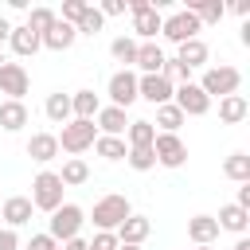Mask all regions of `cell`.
<instances>
[{"instance_id": "6da1fadb", "label": "cell", "mask_w": 250, "mask_h": 250, "mask_svg": "<svg viewBox=\"0 0 250 250\" xmlns=\"http://www.w3.org/2000/svg\"><path fill=\"white\" fill-rule=\"evenodd\" d=\"M31 203L43 207V211H55V207L62 203V180H59L55 172L35 176V195H31Z\"/></svg>"}, {"instance_id": "7a4b0ae2", "label": "cell", "mask_w": 250, "mask_h": 250, "mask_svg": "<svg viewBox=\"0 0 250 250\" xmlns=\"http://www.w3.org/2000/svg\"><path fill=\"white\" fill-rule=\"evenodd\" d=\"M125 219H129V203H125V195H105V199L94 207V223L105 227V230H109V227H121Z\"/></svg>"}, {"instance_id": "3957f363", "label": "cell", "mask_w": 250, "mask_h": 250, "mask_svg": "<svg viewBox=\"0 0 250 250\" xmlns=\"http://www.w3.org/2000/svg\"><path fill=\"white\" fill-rule=\"evenodd\" d=\"M199 90H203V94H219V98H227V94L238 90V70H234V66H215V70L203 74V86H199Z\"/></svg>"}, {"instance_id": "277c9868", "label": "cell", "mask_w": 250, "mask_h": 250, "mask_svg": "<svg viewBox=\"0 0 250 250\" xmlns=\"http://www.w3.org/2000/svg\"><path fill=\"white\" fill-rule=\"evenodd\" d=\"M152 156H156L160 164L176 168V164H184L188 148H184V141H180L176 133H160V137H152Z\"/></svg>"}, {"instance_id": "5b68a950", "label": "cell", "mask_w": 250, "mask_h": 250, "mask_svg": "<svg viewBox=\"0 0 250 250\" xmlns=\"http://www.w3.org/2000/svg\"><path fill=\"white\" fill-rule=\"evenodd\" d=\"M160 27H164V35H168L172 43H188V39H195L199 20H195L191 12H176V16H172V20H164Z\"/></svg>"}, {"instance_id": "8992f818", "label": "cell", "mask_w": 250, "mask_h": 250, "mask_svg": "<svg viewBox=\"0 0 250 250\" xmlns=\"http://www.w3.org/2000/svg\"><path fill=\"white\" fill-rule=\"evenodd\" d=\"M62 148H70V152H82L86 145H94V121H70V125H62V141H59Z\"/></svg>"}, {"instance_id": "52a82bcc", "label": "cell", "mask_w": 250, "mask_h": 250, "mask_svg": "<svg viewBox=\"0 0 250 250\" xmlns=\"http://www.w3.org/2000/svg\"><path fill=\"white\" fill-rule=\"evenodd\" d=\"M0 90L12 94V102H20V94H27V70L20 62H0Z\"/></svg>"}, {"instance_id": "ba28073f", "label": "cell", "mask_w": 250, "mask_h": 250, "mask_svg": "<svg viewBox=\"0 0 250 250\" xmlns=\"http://www.w3.org/2000/svg\"><path fill=\"white\" fill-rule=\"evenodd\" d=\"M207 94L199 90V86H191V82H184V90L176 94V109L180 113H191V117H199V113H207Z\"/></svg>"}, {"instance_id": "9c48e42d", "label": "cell", "mask_w": 250, "mask_h": 250, "mask_svg": "<svg viewBox=\"0 0 250 250\" xmlns=\"http://www.w3.org/2000/svg\"><path fill=\"white\" fill-rule=\"evenodd\" d=\"M78 223H82V211L78 207H55V219H51V234L55 238H74V230H78Z\"/></svg>"}, {"instance_id": "30bf717a", "label": "cell", "mask_w": 250, "mask_h": 250, "mask_svg": "<svg viewBox=\"0 0 250 250\" xmlns=\"http://www.w3.org/2000/svg\"><path fill=\"white\" fill-rule=\"evenodd\" d=\"M109 94H113L117 109H121V105H133V102H137V78H133L129 70L113 74V78H109Z\"/></svg>"}, {"instance_id": "8fae6325", "label": "cell", "mask_w": 250, "mask_h": 250, "mask_svg": "<svg viewBox=\"0 0 250 250\" xmlns=\"http://www.w3.org/2000/svg\"><path fill=\"white\" fill-rule=\"evenodd\" d=\"M137 90H141L148 102H156V105H168V98H172V82H168L164 74H148V78H141Z\"/></svg>"}, {"instance_id": "7c38bea8", "label": "cell", "mask_w": 250, "mask_h": 250, "mask_svg": "<svg viewBox=\"0 0 250 250\" xmlns=\"http://www.w3.org/2000/svg\"><path fill=\"white\" fill-rule=\"evenodd\" d=\"M70 39H74V27H70L66 20H55V23L47 27V35H43L39 43H47V47H55V51H62V47H70Z\"/></svg>"}, {"instance_id": "4fadbf2b", "label": "cell", "mask_w": 250, "mask_h": 250, "mask_svg": "<svg viewBox=\"0 0 250 250\" xmlns=\"http://www.w3.org/2000/svg\"><path fill=\"white\" fill-rule=\"evenodd\" d=\"M133 16H137V31H141V35H152V31L160 27L156 8H152V4H145V0H137V4H133Z\"/></svg>"}, {"instance_id": "5bb4252c", "label": "cell", "mask_w": 250, "mask_h": 250, "mask_svg": "<svg viewBox=\"0 0 250 250\" xmlns=\"http://www.w3.org/2000/svg\"><path fill=\"white\" fill-rule=\"evenodd\" d=\"M207 59V47L199 43V39H188V43H180V55H176V62L184 66V70H191V66H199Z\"/></svg>"}, {"instance_id": "9a60e30c", "label": "cell", "mask_w": 250, "mask_h": 250, "mask_svg": "<svg viewBox=\"0 0 250 250\" xmlns=\"http://www.w3.org/2000/svg\"><path fill=\"white\" fill-rule=\"evenodd\" d=\"M137 62H141L148 74H160V70H164V51H160L156 43H145V47H137Z\"/></svg>"}, {"instance_id": "2e32d148", "label": "cell", "mask_w": 250, "mask_h": 250, "mask_svg": "<svg viewBox=\"0 0 250 250\" xmlns=\"http://www.w3.org/2000/svg\"><path fill=\"white\" fill-rule=\"evenodd\" d=\"M219 117H223V121H242V117H246V98H242V94L219 98Z\"/></svg>"}, {"instance_id": "e0dca14e", "label": "cell", "mask_w": 250, "mask_h": 250, "mask_svg": "<svg viewBox=\"0 0 250 250\" xmlns=\"http://www.w3.org/2000/svg\"><path fill=\"white\" fill-rule=\"evenodd\" d=\"M27 152H31L35 160H51V156L59 152V137H51V133H39V137H31V141H27Z\"/></svg>"}, {"instance_id": "ac0fdd59", "label": "cell", "mask_w": 250, "mask_h": 250, "mask_svg": "<svg viewBox=\"0 0 250 250\" xmlns=\"http://www.w3.org/2000/svg\"><path fill=\"white\" fill-rule=\"evenodd\" d=\"M4 219H8V223H16V227H20V223H27V219H31V199H23V195L8 199V203H4Z\"/></svg>"}, {"instance_id": "d6986e66", "label": "cell", "mask_w": 250, "mask_h": 250, "mask_svg": "<svg viewBox=\"0 0 250 250\" xmlns=\"http://www.w3.org/2000/svg\"><path fill=\"white\" fill-rule=\"evenodd\" d=\"M23 121H27L23 102H4V105H0V125H4V129H20Z\"/></svg>"}, {"instance_id": "ffe728a7", "label": "cell", "mask_w": 250, "mask_h": 250, "mask_svg": "<svg viewBox=\"0 0 250 250\" xmlns=\"http://www.w3.org/2000/svg\"><path fill=\"white\" fill-rule=\"evenodd\" d=\"M188 230H191V238H195V242H211V238L219 234V223H215V219H207V215H199V219H191V223H188Z\"/></svg>"}, {"instance_id": "44dd1931", "label": "cell", "mask_w": 250, "mask_h": 250, "mask_svg": "<svg viewBox=\"0 0 250 250\" xmlns=\"http://www.w3.org/2000/svg\"><path fill=\"white\" fill-rule=\"evenodd\" d=\"M12 47H16L20 55H31V51L39 47V31H31V27H16V31H12Z\"/></svg>"}, {"instance_id": "7402d4cb", "label": "cell", "mask_w": 250, "mask_h": 250, "mask_svg": "<svg viewBox=\"0 0 250 250\" xmlns=\"http://www.w3.org/2000/svg\"><path fill=\"white\" fill-rule=\"evenodd\" d=\"M223 172H227L230 180H242V184H246V176H250V156H246V152H234V156H227Z\"/></svg>"}, {"instance_id": "603a6c76", "label": "cell", "mask_w": 250, "mask_h": 250, "mask_svg": "<svg viewBox=\"0 0 250 250\" xmlns=\"http://www.w3.org/2000/svg\"><path fill=\"white\" fill-rule=\"evenodd\" d=\"M219 227H227V230H242L246 227V211L238 207V203H230V207H223L219 211V219H215Z\"/></svg>"}, {"instance_id": "cb8c5ba5", "label": "cell", "mask_w": 250, "mask_h": 250, "mask_svg": "<svg viewBox=\"0 0 250 250\" xmlns=\"http://www.w3.org/2000/svg\"><path fill=\"white\" fill-rule=\"evenodd\" d=\"M152 137H156V129H152L148 121H133V125H129V141H133V148H148Z\"/></svg>"}, {"instance_id": "d4e9b609", "label": "cell", "mask_w": 250, "mask_h": 250, "mask_svg": "<svg viewBox=\"0 0 250 250\" xmlns=\"http://www.w3.org/2000/svg\"><path fill=\"white\" fill-rule=\"evenodd\" d=\"M145 234H148V219H125V223H121V238H125L129 246H137Z\"/></svg>"}, {"instance_id": "484cf974", "label": "cell", "mask_w": 250, "mask_h": 250, "mask_svg": "<svg viewBox=\"0 0 250 250\" xmlns=\"http://www.w3.org/2000/svg\"><path fill=\"white\" fill-rule=\"evenodd\" d=\"M98 121H102L105 133H121V129H125V109H117V105H113V109H102Z\"/></svg>"}, {"instance_id": "4316f807", "label": "cell", "mask_w": 250, "mask_h": 250, "mask_svg": "<svg viewBox=\"0 0 250 250\" xmlns=\"http://www.w3.org/2000/svg\"><path fill=\"white\" fill-rule=\"evenodd\" d=\"M66 113H70V98H62V94H51V98H47V117H51V121H62Z\"/></svg>"}, {"instance_id": "83f0119b", "label": "cell", "mask_w": 250, "mask_h": 250, "mask_svg": "<svg viewBox=\"0 0 250 250\" xmlns=\"http://www.w3.org/2000/svg\"><path fill=\"white\" fill-rule=\"evenodd\" d=\"M74 109L82 113V121H90V113H98V98H94V90H82V94L74 98Z\"/></svg>"}, {"instance_id": "f1b7e54d", "label": "cell", "mask_w": 250, "mask_h": 250, "mask_svg": "<svg viewBox=\"0 0 250 250\" xmlns=\"http://www.w3.org/2000/svg\"><path fill=\"white\" fill-rule=\"evenodd\" d=\"M59 180H62V184H82V180H86V164H82V160H66Z\"/></svg>"}, {"instance_id": "f546056e", "label": "cell", "mask_w": 250, "mask_h": 250, "mask_svg": "<svg viewBox=\"0 0 250 250\" xmlns=\"http://www.w3.org/2000/svg\"><path fill=\"white\" fill-rule=\"evenodd\" d=\"M113 59L137 62V43H133V39H113Z\"/></svg>"}, {"instance_id": "4dcf8cb0", "label": "cell", "mask_w": 250, "mask_h": 250, "mask_svg": "<svg viewBox=\"0 0 250 250\" xmlns=\"http://www.w3.org/2000/svg\"><path fill=\"white\" fill-rule=\"evenodd\" d=\"M156 121H160V125H164V129L172 133V129H176V125L184 121V113H180L176 105H160V113H156Z\"/></svg>"}, {"instance_id": "1f68e13d", "label": "cell", "mask_w": 250, "mask_h": 250, "mask_svg": "<svg viewBox=\"0 0 250 250\" xmlns=\"http://www.w3.org/2000/svg\"><path fill=\"white\" fill-rule=\"evenodd\" d=\"M98 152L109 156V160H117V156H125V145H121L117 137H102V141H98Z\"/></svg>"}, {"instance_id": "d6a6232c", "label": "cell", "mask_w": 250, "mask_h": 250, "mask_svg": "<svg viewBox=\"0 0 250 250\" xmlns=\"http://www.w3.org/2000/svg\"><path fill=\"white\" fill-rule=\"evenodd\" d=\"M129 164H133V168H141V172H145V168H152V164H156L152 145H148V148H133V152H129Z\"/></svg>"}, {"instance_id": "836d02e7", "label": "cell", "mask_w": 250, "mask_h": 250, "mask_svg": "<svg viewBox=\"0 0 250 250\" xmlns=\"http://www.w3.org/2000/svg\"><path fill=\"white\" fill-rule=\"evenodd\" d=\"M191 16H203V20H219L223 16V4L207 0V4H191Z\"/></svg>"}, {"instance_id": "e575fe53", "label": "cell", "mask_w": 250, "mask_h": 250, "mask_svg": "<svg viewBox=\"0 0 250 250\" xmlns=\"http://www.w3.org/2000/svg\"><path fill=\"white\" fill-rule=\"evenodd\" d=\"M51 23H55V16H51L47 8H35V12H31V20H27V27H31V31H39V27H51Z\"/></svg>"}, {"instance_id": "d590c367", "label": "cell", "mask_w": 250, "mask_h": 250, "mask_svg": "<svg viewBox=\"0 0 250 250\" xmlns=\"http://www.w3.org/2000/svg\"><path fill=\"white\" fill-rule=\"evenodd\" d=\"M78 27H82V31H90V35H94V31H98V27H102V16H98V12H94V8H86V12H82V16H78Z\"/></svg>"}, {"instance_id": "8d00e7d4", "label": "cell", "mask_w": 250, "mask_h": 250, "mask_svg": "<svg viewBox=\"0 0 250 250\" xmlns=\"http://www.w3.org/2000/svg\"><path fill=\"white\" fill-rule=\"evenodd\" d=\"M90 250H117V238H113V234H98Z\"/></svg>"}, {"instance_id": "74e56055", "label": "cell", "mask_w": 250, "mask_h": 250, "mask_svg": "<svg viewBox=\"0 0 250 250\" xmlns=\"http://www.w3.org/2000/svg\"><path fill=\"white\" fill-rule=\"evenodd\" d=\"M82 12H86V4H82V0H70V4L62 8V16H66V20H78Z\"/></svg>"}, {"instance_id": "f35d334b", "label": "cell", "mask_w": 250, "mask_h": 250, "mask_svg": "<svg viewBox=\"0 0 250 250\" xmlns=\"http://www.w3.org/2000/svg\"><path fill=\"white\" fill-rule=\"evenodd\" d=\"M27 250H55V242H51V238H47V234H35V238H31V246H27Z\"/></svg>"}, {"instance_id": "ab89813d", "label": "cell", "mask_w": 250, "mask_h": 250, "mask_svg": "<svg viewBox=\"0 0 250 250\" xmlns=\"http://www.w3.org/2000/svg\"><path fill=\"white\" fill-rule=\"evenodd\" d=\"M0 250H16V234L12 230H0Z\"/></svg>"}, {"instance_id": "60d3db41", "label": "cell", "mask_w": 250, "mask_h": 250, "mask_svg": "<svg viewBox=\"0 0 250 250\" xmlns=\"http://www.w3.org/2000/svg\"><path fill=\"white\" fill-rule=\"evenodd\" d=\"M246 203H250V188H238V207L246 211Z\"/></svg>"}, {"instance_id": "b9f144b4", "label": "cell", "mask_w": 250, "mask_h": 250, "mask_svg": "<svg viewBox=\"0 0 250 250\" xmlns=\"http://www.w3.org/2000/svg\"><path fill=\"white\" fill-rule=\"evenodd\" d=\"M8 35H12V23H8V20H4V16H0V43H4V39H8Z\"/></svg>"}, {"instance_id": "7bdbcfd3", "label": "cell", "mask_w": 250, "mask_h": 250, "mask_svg": "<svg viewBox=\"0 0 250 250\" xmlns=\"http://www.w3.org/2000/svg\"><path fill=\"white\" fill-rule=\"evenodd\" d=\"M66 250H86V242H78V238H70V242H66Z\"/></svg>"}, {"instance_id": "ee69618b", "label": "cell", "mask_w": 250, "mask_h": 250, "mask_svg": "<svg viewBox=\"0 0 250 250\" xmlns=\"http://www.w3.org/2000/svg\"><path fill=\"white\" fill-rule=\"evenodd\" d=\"M234 250H250V242H246V238H242V242H238V246H234Z\"/></svg>"}, {"instance_id": "f6af8a7d", "label": "cell", "mask_w": 250, "mask_h": 250, "mask_svg": "<svg viewBox=\"0 0 250 250\" xmlns=\"http://www.w3.org/2000/svg\"><path fill=\"white\" fill-rule=\"evenodd\" d=\"M117 250H137V246H129V242H125V246H117Z\"/></svg>"}, {"instance_id": "bcb514c9", "label": "cell", "mask_w": 250, "mask_h": 250, "mask_svg": "<svg viewBox=\"0 0 250 250\" xmlns=\"http://www.w3.org/2000/svg\"><path fill=\"white\" fill-rule=\"evenodd\" d=\"M86 250H90V246H86Z\"/></svg>"}, {"instance_id": "7dc6e473", "label": "cell", "mask_w": 250, "mask_h": 250, "mask_svg": "<svg viewBox=\"0 0 250 250\" xmlns=\"http://www.w3.org/2000/svg\"><path fill=\"white\" fill-rule=\"evenodd\" d=\"M203 250H207V246H203Z\"/></svg>"}]
</instances>
